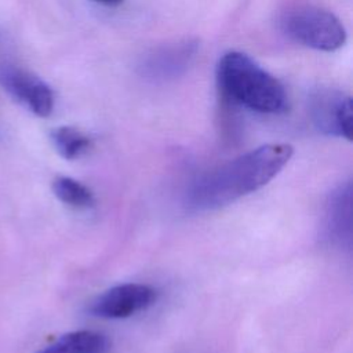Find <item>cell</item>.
<instances>
[{
	"mask_svg": "<svg viewBox=\"0 0 353 353\" xmlns=\"http://www.w3.org/2000/svg\"><path fill=\"white\" fill-rule=\"evenodd\" d=\"M292 153L288 143H268L228 161L192 183L188 207L215 210L261 189L281 171Z\"/></svg>",
	"mask_w": 353,
	"mask_h": 353,
	"instance_id": "6da1fadb",
	"label": "cell"
},
{
	"mask_svg": "<svg viewBox=\"0 0 353 353\" xmlns=\"http://www.w3.org/2000/svg\"><path fill=\"white\" fill-rule=\"evenodd\" d=\"M221 95L233 105L259 113H280L287 97L283 84L247 54H223L216 66Z\"/></svg>",
	"mask_w": 353,
	"mask_h": 353,
	"instance_id": "7a4b0ae2",
	"label": "cell"
},
{
	"mask_svg": "<svg viewBox=\"0 0 353 353\" xmlns=\"http://www.w3.org/2000/svg\"><path fill=\"white\" fill-rule=\"evenodd\" d=\"M283 32L296 43L319 51L332 52L346 43L342 22L330 11L314 6H296L281 17Z\"/></svg>",
	"mask_w": 353,
	"mask_h": 353,
	"instance_id": "3957f363",
	"label": "cell"
},
{
	"mask_svg": "<svg viewBox=\"0 0 353 353\" xmlns=\"http://www.w3.org/2000/svg\"><path fill=\"white\" fill-rule=\"evenodd\" d=\"M0 85L26 109L39 117H47L54 108V94L50 85L36 74L14 66H0Z\"/></svg>",
	"mask_w": 353,
	"mask_h": 353,
	"instance_id": "277c9868",
	"label": "cell"
},
{
	"mask_svg": "<svg viewBox=\"0 0 353 353\" xmlns=\"http://www.w3.org/2000/svg\"><path fill=\"white\" fill-rule=\"evenodd\" d=\"M199 41L182 39L152 50L142 58L139 72L145 79L164 81L181 76L196 58Z\"/></svg>",
	"mask_w": 353,
	"mask_h": 353,
	"instance_id": "5b68a950",
	"label": "cell"
},
{
	"mask_svg": "<svg viewBox=\"0 0 353 353\" xmlns=\"http://www.w3.org/2000/svg\"><path fill=\"white\" fill-rule=\"evenodd\" d=\"M156 299V290L146 284H120L101 294L90 306L94 316L125 319L146 307Z\"/></svg>",
	"mask_w": 353,
	"mask_h": 353,
	"instance_id": "8992f818",
	"label": "cell"
},
{
	"mask_svg": "<svg viewBox=\"0 0 353 353\" xmlns=\"http://www.w3.org/2000/svg\"><path fill=\"white\" fill-rule=\"evenodd\" d=\"M312 113L321 131L352 139L353 103L350 97L335 91H320L313 99Z\"/></svg>",
	"mask_w": 353,
	"mask_h": 353,
	"instance_id": "52a82bcc",
	"label": "cell"
},
{
	"mask_svg": "<svg viewBox=\"0 0 353 353\" xmlns=\"http://www.w3.org/2000/svg\"><path fill=\"white\" fill-rule=\"evenodd\" d=\"M350 183L341 186L330 196L325 211L324 230L327 237L334 243L350 244Z\"/></svg>",
	"mask_w": 353,
	"mask_h": 353,
	"instance_id": "ba28073f",
	"label": "cell"
},
{
	"mask_svg": "<svg viewBox=\"0 0 353 353\" xmlns=\"http://www.w3.org/2000/svg\"><path fill=\"white\" fill-rule=\"evenodd\" d=\"M109 339L97 331H73L62 335L37 353H106Z\"/></svg>",
	"mask_w": 353,
	"mask_h": 353,
	"instance_id": "9c48e42d",
	"label": "cell"
},
{
	"mask_svg": "<svg viewBox=\"0 0 353 353\" xmlns=\"http://www.w3.org/2000/svg\"><path fill=\"white\" fill-rule=\"evenodd\" d=\"M51 141L57 152L66 160H74L84 154L91 141L80 130L69 125H62L51 131Z\"/></svg>",
	"mask_w": 353,
	"mask_h": 353,
	"instance_id": "30bf717a",
	"label": "cell"
},
{
	"mask_svg": "<svg viewBox=\"0 0 353 353\" xmlns=\"http://www.w3.org/2000/svg\"><path fill=\"white\" fill-rule=\"evenodd\" d=\"M52 192L62 203L76 208H88L95 201L92 192L85 185L69 176L55 178Z\"/></svg>",
	"mask_w": 353,
	"mask_h": 353,
	"instance_id": "8fae6325",
	"label": "cell"
},
{
	"mask_svg": "<svg viewBox=\"0 0 353 353\" xmlns=\"http://www.w3.org/2000/svg\"><path fill=\"white\" fill-rule=\"evenodd\" d=\"M97 3H101L103 6H109V7H114V6H119L123 3V0H94Z\"/></svg>",
	"mask_w": 353,
	"mask_h": 353,
	"instance_id": "7c38bea8",
	"label": "cell"
}]
</instances>
